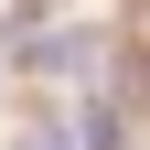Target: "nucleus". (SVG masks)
Masks as SVG:
<instances>
[{
  "label": "nucleus",
  "instance_id": "obj_1",
  "mask_svg": "<svg viewBox=\"0 0 150 150\" xmlns=\"http://www.w3.org/2000/svg\"><path fill=\"white\" fill-rule=\"evenodd\" d=\"M22 150H75V139H64V129L43 118V129H22Z\"/></svg>",
  "mask_w": 150,
  "mask_h": 150
},
{
  "label": "nucleus",
  "instance_id": "obj_2",
  "mask_svg": "<svg viewBox=\"0 0 150 150\" xmlns=\"http://www.w3.org/2000/svg\"><path fill=\"white\" fill-rule=\"evenodd\" d=\"M139 150H150V139H139Z\"/></svg>",
  "mask_w": 150,
  "mask_h": 150
}]
</instances>
